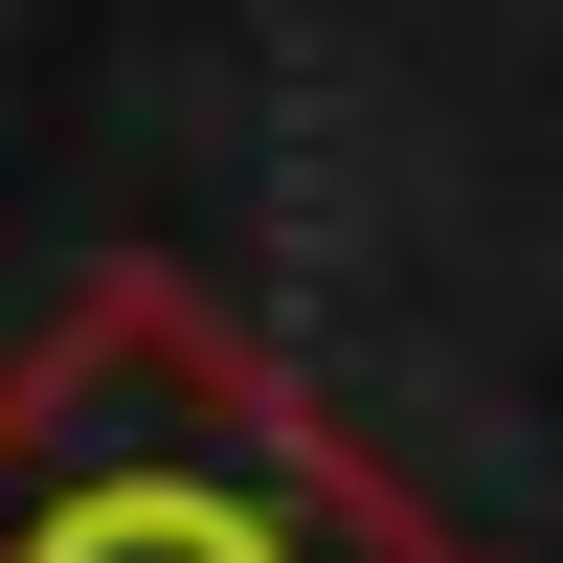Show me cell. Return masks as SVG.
<instances>
[{"mask_svg":"<svg viewBox=\"0 0 563 563\" xmlns=\"http://www.w3.org/2000/svg\"><path fill=\"white\" fill-rule=\"evenodd\" d=\"M0 563H474L406 474H361L294 361L180 271H90L0 361Z\"/></svg>","mask_w":563,"mask_h":563,"instance_id":"6da1fadb","label":"cell"}]
</instances>
